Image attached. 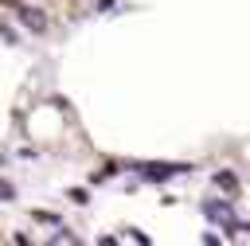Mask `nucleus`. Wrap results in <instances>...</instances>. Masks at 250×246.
Wrapping results in <instances>:
<instances>
[{
	"label": "nucleus",
	"instance_id": "nucleus-2",
	"mask_svg": "<svg viewBox=\"0 0 250 246\" xmlns=\"http://www.w3.org/2000/svg\"><path fill=\"white\" fill-rule=\"evenodd\" d=\"M176 172H184V164H145V176L148 180H168Z\"/></svg>",
	"mask_w": 250,
	"mask_h": 246
},
{
	"label": "nucleus",
	"instance_id": "nucleus-4",
	"mask_svg": "<svg viewBox=\"0 0 250 246\" xmlns=\"http://www.w3.org/2000/svg\"><path fill=\"white\" fill-rule=\"evenodd\" d=\"M0 199H12V184H4V180H0Z\"/></svg>",
	"mask_w": 250,
	"mask_h": 246
},
{
	"label": "nucleus",
	"instance_id": "nucleus-1",
	"mask_svg": "<svg viewBox=\"0 0 250 246\" xmlns=\"http://www.w3.org/2000/svg\"><path fill=\"white\" fill-rule=\"evenodd\" d=\"M12 8H16V20H20L23 27H31L35 35H43V31H47V20L39 16V8H27V4H12Z\"/></svg>",
	"mask_w": 250,
	"mask_h": 246
},
{
	"label": "nucleus",
	"instance_id": "nucleus-5",
	"mask_svg": "<svg viewBox=\"0 0 250 246\" xmlns=\"http://www.w3.org/2000/svg\"><path fill=\"white\" fill-rule=\"evenodd\" d=\"M102 4H105V8H109V4H113V0H102Z\"/></svg>",
	"mask_w": 250,
	"mask_h": 246
},
{
	"label": "nucleus",
	"instance_id": "nucleus-3",
	"mask_svg": "<svg viewBox=\"0 0 250 246\" xmlns=\"http://www.w3.org/2000/svg\"><path fill=\"white\" fill-rule=\"evenodd\" d=\"M215 184H223L227 191H234V187H238V184H234V176H227V172H223V176H215Z\"/></svg>",
	"mask_w": 250,
	"mask_h": 246
}]
</instances>
